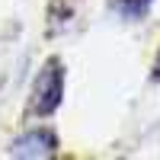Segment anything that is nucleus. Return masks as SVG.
Listing matches in <instances>:
<instances>
[{
	"instance_id": "obj_3",
	"label": "nucleus",
	"mask_w": 160,
	"mask_h": 160,
	"mask_svg": "<svg viewBox=\"0 0 160 160\" xmlns=\"http://www.w3.org/2000/svg\"><path fill=\"white\" fill-rule=\"evenodd\" d=\"M148 7H151V0H118V13L125 19H141L148 13Z\"/></svg>"
},
{
	"instance_id": "obj_1",
	"label": "nucleus",
	"mask_w": 160,
	"mask_h": 160,
	"mask_svg": "<svg viewBox=\"0 0 160 160\" xmlns=\"http://www.w3.org/2000/svg\"><path fill=\"white\" fill-rule=\"evenodd\" d=\"M61 93H64V71H61L58 61H48L45 71L32 83V112L51 115L61 106Z\"/></svg>"
},
{
	"instance_id": "obj_2",
	"label": "nucleus",
	"mask_w": 160,
	"mask_h": 160,
	"mask_svg": "<svg viewBox=\"0 0 160 160\" xmlns=\"http://www.w3.org/2000/svg\"><path fill=\"white\" fill-rule=\"evenodd\" d=\"M58 151V138H55V131H48V128H32V131H26V135H19L16 141H13V148L10 154L13 157H51Z\"/></svg>"
}]
</instances>
